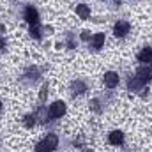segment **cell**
I'll return each mask as SVG.
<instances>
[{"label":"cell","instance_id":"1","mask_svg":"<svg viewBox=\"0 0 152 152\" xmlns=\"http://www.w3.org/2000/svg\"><path fill=\"white\" fill-rule=\"evenodd\" d=\"M58 145V138L55 134H48L42 142H39L37 147H36V152H51L57 149Z\"/></svg>","mask_w":152,"mask_h":152},{"label":"cell","instance_id":"2","mask_svg":"<svg viewBox=\"0 0 152 152\" xmlns=\"http://www.w3.org/2000/svg\"><path fill=\"white\" fill-rule=\"evenodd\" d=\"M64 113H66V103L64 101H57L50 106V117L51 118H60Z\"/></svg>","mask_w":152,"mask_h":152},{"label":"cell","instance_id":"3","mask_svg":"<svg viewBox=\"0 0 152 152\" xmlns=\"http://www.w3.org/2000/svg\"><path fill=\"white\" fill-rule=\"evenodd\" d=\"M127 32H129V23H127V21H118V23H115L113 34L117 37H124Z\"/></svg>","mask_w":152,"mask_h":152},{"label":"cell","instance_id":"4","mask_svg":"<svg viewBox=\"0 0 152 152\" xmlns=\"http://www.w3.org/2000/svg\"><path fill=\"white\" fill-rule=\"evenodd\" d=\"M25 20H27L30 25H36V23L39 21L37 11H36L34 7H27V9H25Z\"/></svg>","mask_w":152,"mask_h":152},{"label":"cell","instance_id":"5","mask_svg":"<svg viewBox=\"0 0 152 152\" xmlns=\"http://www.w3.org/2000/svg\"><path fill=\"white\" fill-rule=\"evenodd\" d=\"M104 85L108 87V88H113V87H117L118 85V75L117 73H106L104 75Z\"/></svg>","mask_w":152,"mask_h":152},{"label":"cell","instance_id":"6","mask_svg":"<svg viewBox=\"0 0 152 152\" xmlns=\"http://www.w3.org/2000/svg\"><path fill=\"white\" fill-rule=\"evenodd\" d=\"M136 78L138 80H142V81H149L152 78V71H151V67H140L138 71H136Z\"/></svg>","mask_w":152,"mask_h":152},{"label":"cell","instance_id":"7","mask_svg":"<svg viewBox=\"0 0 152 152\" xmlns=\"http://www.w3.org/2000/svg\"><path fill=\"white\" fill-rule=\"evenodd\" d=\"M108 140H110L112 145H120V143L124 142V134H122L120 131H113V133H110Z\"/></svg>","mask_w":152,"mask_h":152},{"label":"cell","instance_id":"8","mask_svg":"<svg viewBox=\"0 0 152 152\" xmlns=\"http://www.w3.org/2000/svg\"><path fill=\"white\" fill-rule=\"evenodd\" d=\"M138 60H140V62H143V64L152 62V48H145V50L138 55Z\"/></svg>","mask_w":152,"mask_h":152},{"label":"cell","instance_id":"9","mask_svg":"<svg viewBox=\"0 0 152 152\" xmlns=\"http://www.w3.org/2000/svg\"><path fill=\"white\" fill-rule=\"evenodd\" d=\"M76 12H78V16H80L81 20H87V18L90 16V9H88V5H85V4H80V5L76 7Z\"/></svg>","mask_w":152,"mask_h":152},{"label":"cell","instance_id":"10","mask_svg":"<svg viewBox=\"0 0 152 152\" xmlns=\"http://www.w3.org/2000/svg\"><path fill=\"white\" fill-rule=\"evenodd\" d=\"M103 44H104V34H96L92 39V46L96 50H99V48H103Z\"/></svg>","mask_w":152,"mask_h":152},{"label":"cell","instance_id":"11","mask_svg":"<svg viewBox=\"0 0 152 152\" xmlns=\"http://www.w3.org/2000/svg\"><path fill=\"white\" fill-rule=\"evenodd\" d=\"M30 36H32V37H36V39L41 37V28H39L37 23H36V25H30Z\"/></svg>","mask_w":152,"mask_h":152},{"label":"cell","instance_id":"12","mask_svg":"<svg viewBox=\"0 0 152 152\" xmlns=\"http://www.w3.org/2000/svg\"><path fill=\"white\" fill-rule=\"evenodd\" d=\"M34 122H36V120H34V117H32V115H27V117H25V126H27V127H32V126H34Z\"/></svg>","mask_w":152,"mask_h":152},{"label":"cell","instance_id":"13","mask_svg":"<svg viewBox=\"0 0 152 152\" xmlns=\"http://www.w3.org/2000/svg\"><path fill=\"white\" fill-rule=\"evenodd\" d=\"M46 90H48V85H42L41 94H39V99H41V101H46Z\"/></svg>","mask_w":152,"mask_h":152},{"label":"cell","instance_id":"14","mask_svg":"<svg viewBox=\"0 0 152 152\" xmlns=\"http://www.w3.org/2000/svg\"><path fill=\"white\" fill-rule=\"evenodd\" d=\"M2 48H4V41L0 39V50H2Z\"/></svg>","mask_w":152,"mask_h":152},{"label":"cell","instance_id":"15","mask_svg":"<svg viewBox=\"0 0 152 152\" xmlns=\"http://www.w3.org/2000/svg\"><path fill=\"white\" fill-rule=\"evenodd\" d=\"M0 110H2V103H0Z\"/></svg>","mask_w":152,"mask_h":152}]
</instances>
